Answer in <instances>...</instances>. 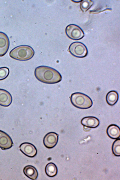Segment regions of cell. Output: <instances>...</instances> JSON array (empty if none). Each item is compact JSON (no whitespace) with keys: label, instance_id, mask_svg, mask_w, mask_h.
<instances>
[{"label":"cell","instance_id":"8","mask_svg":"<svg viewBox=\"0 0 120 180\" xmlns=\"http://www.w3.org/2000/svg\"><path fill=\"white\" fill-rule=\"evenodd\" d=\"M13 144L12 140L7 133L0 130V148L3 150L11 148Z\"/></svg>","mask_w":120,"mask_h":180},{"label":"cell","instance_id":"17","mask_svg":"<svg viewBox=\"0 0 120 180\" xmlns=\"http://www.w3.org/2000/svg\"><path fill=\"white\" fill-rule=\"evenodd\" d=\"M112 150L113 154L116 156L120 155V139L116 140L113 142L112 147Z\"/></svg>","mask_w":120,"mask_h":180},{"label":"cell","instance_id":"9","mask_svg":"<svg viewBox=\"0 0 120 180\" xmlns=\"http://www.w3.org/2000/svg\"><path fill=\"white\" fill-rule=\"evenodd\" d=\"M8 37L4 33L0 32V56H4L7 52L9 47Z\"/></svg>","mask_w":120,"mask_h":180},{"label":"cell","instance_id":"11","mask_svg":"<svg viewBox=\"0 0 120 180\" xmlns=\"http://www.w3.org/2000/svg\"><path fill=\"white\" fill-rule=\"evenodd\" d=\"M81 124L84 126L90 128H95L99 124L100 121L97 118L92 116L83 118L81 121Z\"/></svg>","mask_w":120,"mask_h":180},{"label":"cell","instance_id":"4","mask_svg":"<svg viewBox=\"0 0 120 180\" xmlns=\"http://www.w3.org/2000/svg\"><path fill=\"white\" fill-rule=\"evenodd\" d=\"M70 53L74 56L79 58L84 57L87 55L88 51L86 46L83 44L79 42L72 43L68 49Z\"/></svg>","mask_w":120,"mask_h":180},{"label":"cell","instance_id":"14","mask_svg":"<svg viewBox=\"0 0 120 180\" xmlns=\"http://www.w3.org/2000/svg\"><path fill=\"white\" fill-rule=\"evenodd\" d=\"M118 98L119 95L117 92L115 91L112 90L107 94L106 99L107 103L109 105L112 106L116 103Z\"/></svg>","mask_w":120,"mask_h":180},{"label":"cell","instance_id":"12","mask_svg":"<svg viewBox=\"0 0 120 180\" xmlns=\"http://www.w3.org/2000/svg\"><path fill=\"white\" fill-rule=\"evenodd\" d=\"M107 133L108 136L113 139H118L120 137V128L115 124H112L109 125L107 128Z\"/></svg>","mask_w":120,"mask_h":180},{"label":"cell","instance_id":"13","mask_svg":"<svg viewBox=\"0 0 120 180\" xmlns=\"http://www.w3.org/2000/svg\"><path fill=\"white\" fill-rule=\"evenodd\" d=\"M23 172L27 177L32 180H34L37 178L38 173L36 169L31 165H27L24 168Z\"/></svg>","mask_w":120,"mask_h":180},{"label":"cell","instance_id":"1","mask_svg":"<svg viewBox=\"0 0 120 180\" xmlns=\"http://www.w3.org/2000/svg\"><path fill=\"white\" fill-rule=\"evenodd\" d=\"M36 78L41 82L48 84H54L60 82L62 77L57 70L51 67L45 66L36 68L34 71Z\"/></svg>","mask_w":120,"mask_h":180},{"label":"cell","instance_id":"15","mask_svg":"<svg viewBox=\"0 0 120 180\" xmlns=\"http://www.w3.org/2000/svg\"><path fill=\"white\" fill-rule=\"evenodd\" d=\"M45 171L48 176L53 177L57 174V169L56 166L54 164L51 162L46 165L45 167Z\"/></svg>","mask_w":120,"mask_h":180},{"label":"cell","instance_id":"10","mask_svg":"<svg viewBox=\"0 0 120 180\" xmlns=\"http://www.w3.org/2000/svg\"><path fill=\"white\" fill-rule=\"evenodd\" d=\"M12 101V97L10 94L5 90L0 89V105L8 107Z\"/></svg>","mask_w":120,"mask_h":180},{"label":"cell","instance_id":"16","mask_svg":"<svg viewBox=\"0 0 120 180\" xmlns=\"http://www.w3.org/2000/svg\"><path fill=\"white\" fill-rule=\"evenodd\" d=\"M93 4V2L91 0H82L80 4V8L82 11L86 12L90 8Z\"/></svg>","mask_w":120,"mask_h":180},{"label":"cell","instance_id":"7","mask_svg":"<svg viewBox=\"0 0 120 180\" xmlns=\"http://www.w3.org/2000/svg\"><path fill=\"white\" fill-rule=\"evenodd\" d=\"M19 148L21 151L28 157H34L37 154L36 148L34 145L30 143H23L21 144Z\"/></svg>","mask_w":120,"mask_h":180},{"label":"cell","instance_id":"6","mask_svg":"<svg viewBox=\"0 0 120 180\" xmlns=\"http://www.w3.org/2000/svg\"><path fill=\"white\" fill-rule=\"evenodd\" d=\"M58 139V134L54 132H50L45 136L43 140V143L47 148H52L56 145Z\"/></svg>","mask_w":120,"mask_h":180},{"label":"cell","instance_id":"5","mask_svg":"<svg viewBox=\"0 0 120 180\" xmlns=\"http://www.w3.org/2000/svg\"><path fill=\"white\" fill-rule=\"evenodd\" d=\"M65 33L69 38L75 40H78L82 38L84 36V33L82 29L78 26L70 24L66 27Z\"/></svg>","mask_w":120,"mask_h":180},{"label":"cell","instance_id":"3","mask_svg":"<svg viewBox=\"0 0 120 180\" xmlns=\"http://www.w3.org/2000/svg\"><path fill=\"white\" fill-rule=\"evenodd\" d=\"M71 104L75 107L81 109H87L91 107L93 104L91 99L87 95L82 93L72 94L70 97Z\"/></svg>","mask_w":120,"mask_h":180},{"label":"cell","instance_id":"2","mask_svg":"<svg viewBox=\"0 0 120 180\" xmlns=\"http://www.w3.org/2000/svg\"><path fill=\"white\" fill-rule=\"evenodd\" d=\"M34 54V50L31 46L26 45L18 46L12 49L9 55L12 58L21 61L27 60L32 58Z\"/></svg>","mask_w":120,"mask_h":180},{"label":"cell","instance_id":"18","mask_svg":"<svg viewBox=\"0 0 120 180\" xmlns=\"http://www.w3.org/2000/svg\"><path fill=\"white\" fill-rule=\"evenodd\" d=\"M9 70L6 67L0 68V80H3L6 78L9 74Z\"/></svg>","mask_w":120,"mask_h":180}]
</instances>
